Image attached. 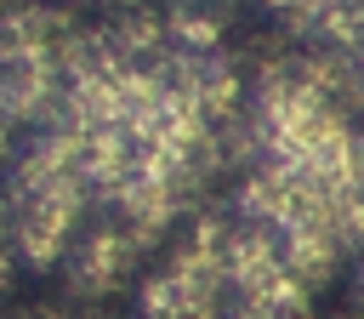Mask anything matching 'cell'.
I'll list each match as a JSON object with an SVG mask.
<instances>
[{
    "mask_svg": "<svg viewBox=\"0 0 364 319\" xmlns=\"http://www.w3.org/2000/svg\"><path fill=\"white\" fill-rule=\"evenodd\" d=\"M353 51L364 57V0H358V28H353Z\"/></svg>",
    "mask_w": 364,
    "mask_h": 319,
    "instance_id": "cell-3",
    "label": "cell"
},
{
    "mask_svg": "<svg viewBox=\"0 0 364 319\" xmlns=\"http://www.w3.org/2000/svg\"><path fill=\"white\" fill-rule=\"evenodd\" d=\"M74 23L57 6H0V165L17 148V137L51 108L68 51H74Z\"/></svg>",
    "mask_w": 364,
    "mask_h": 319,
    "instance_id": "cell-1",
    "label": "cell"
},
{
    "mask_svg": "<svg viewBox=\"0 0 364 319\" xmlns=\"http://www.w3.org/2000/svg\"><path fill=\"white\" fill-rule=\"evenodd\" d=\"M228 234L233 222L199 216L136 291V319H228Z\"/></svg>",
    "mask_w": 364,
    "mask_h": 319,
    "instance_id": "cell-2",
    "label": "cell"
}]
</instances>
